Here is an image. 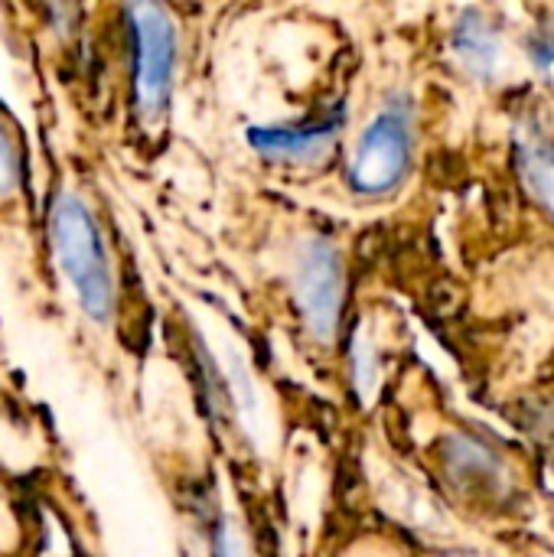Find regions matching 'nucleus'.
Wrapping results in <instances>:
<instances>
[{"label":"nucleus","mask_w":554,"mask_h":557,"mask_svg":"<svg viewBox=\"0 0 554 557\" xmlns=\"http://www.w3.org/2000/svg\"><path fill=\"white\" fill-rule=\"evenodd\" d=\"M56 261L75 290V300L91 320H108L114 310V274L91 209L75 193H59L49 215Z\"/></svg>","instance_id":"f257e3e1"},{"label":"nucleus","mask_w":554,"mask_h":557,"mask_svg":"<svg viewBox=\"0 0 554 557\" xmlns=\"http://www.w3.org/2000/svg\"><path fill=\"white\" fill-rule=\"evenodd\" d=\"M415 153V117L405 101L385 104L359 134L346 180L359 196H389L402 186Z\"/></svg>","instance_id":"f03ea898"},{"label":"nucleus","mask_w":554,"mask_h":557,"mask_svg":"<svg viewBox=\"0 0 554 557\" xmlns=\"http://www.w3.org/2000/svg\"><path fill=\"white\" fill-rule=\"evenodd\" d=\"M134 36V98L137 111L153 121L163 114L173 91L176 69V26L170 13L157 3L127 7Z\"/></svg>","instance_id":"7ed1b4c3"},{"label":"nucleus","mask_w":554,"mask_h":557,"mask_svg":"<svg viewBox=\"0 0 554 557\" xmlns=\"http://www.w3.org/2000/svg\"><path fill=\"white\" fill-rule=\"evenodd\" d=\"M294 290L297 304L304 313V323L313 339L330 343L340 326V310H343V268L340 255L327 238H310L300 255H297V271H294Z\"/></svg>","instance_id":"20e7f679"},{"label":"nucleus","mask_w":554,"mask_h":557,"mask_svg":"<svg viewBox=\"0 0 554 557\" xmlns=\"http://www.w3.org/2000/svg\"><path fill=\"white\" fill-rule=\"evenodd\" d=\"M346 121V108L333 104L320 117H307L297 124H271L251 131V147L268 160H291V163H310L320 160L333 144Z\"/></svg>","instance_id":"39448f33"},{"label":"nucleus","mask_w":554,"mask_h":557,"mask_svg":"<svg viewBox=\"0 0 554 557\" xmlns=\"http://www.w3.org/2000/svg\"><path fill=\"white\" fill-rule=\"evenodd\" d=\"M519 173L529 186V193L539 199V206L554 215V131L526 121L519 127Z\"/></svg>","instance_id":"423d86ee"},{"label":"nucleus","mask_w":554,"mask_h":557,"mask_svg":"<svg viewBox=\"0 0 554 557\" xmlns=\"http://www.w3.org/2000/svg\"><path fill=\"white\" fill-rule=\"evenodd\" d=\"M454 52L464 69L477 78H490L500 62V36L480 10H467L454 26Z\"/></svg>","instance_id":"0eeeda50"},{"label":"nucleus","mask_w":554,"mask_h":557,"mask_svg":"<svg viewBox=\"0 0 554 557\" xmlns=\"http://www.w3.org/2000/svg\"><path fill=\"white\" fill-rule=\"evenodd\" d=\"M447 470L454 473L457 483L464 486H483V483H496L500 480V463L496 454L490 447H483L480 441L470 437H454L444 450Z\"/></svg>","instance_id":"6e6552de"},{"label":"nucleus","mask_w":554,"mask_h":557,"mask_svg":"<svg viewBox=\"0 0 554 557\" xmlns=\"http://www.w3.org/2000/svg\"><path fill=\"white\" fill-rule=\"evenodd\" d=\"M20 180V160H16V147L10 131L0 124V196H7Z\"/></svg>","instance_id":"1a4fd4ad"},{"label":"nucleus","mask_w":554,"mask_h":557,"mask_svg":"<svg viewBox=\"0 0 554 557\" xmlns=\"http://www.w3.org/2000/svg\"><path fill=\"white\" fill-rule=\"evenodd\" d=\"M212 557H245V552H242V542H238V535L232 532V525H229V522H219V529H216V539H212Z\"/></svg>","instance_id":"9d476101"}]
</instances>
